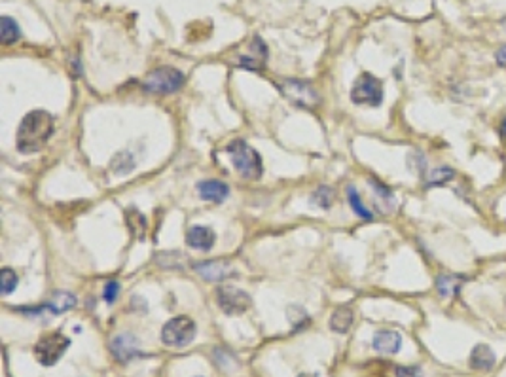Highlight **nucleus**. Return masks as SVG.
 Wrapping results in <instances>:
<instances>
[{
    "instance_id": "39448f33",
    "label": "nucleus",
    "mask_w": 506,
    "mask_h": 377,
    "mask_svg": "<svg viewBox=\"0 0 506 377\" xmlns=\"http://www.w3.org/2000/svg\"><path fill=\"white\" fill-rule=\"evenodd\" d=\"M70 340L61 332H49V334L42 335L40 340L35 345V356L36 360L42 366H54L59 362V358L65 355V351L69 349Z\"/></svg>"
},
{
    "instance_id": "dca6fc26",
    "label": "nucleus",
    "mask_w": 506,
    "mask_h": 377,
    "mask_svg": "<svg viewBox=\"0 0 506 377\" xmlns=\"http://www.w3.org/2000/svg\"><path fill=\"white\" fill-rule=\"evenodd\" d=\"M48 311H51L54 315H61L67 313L69 309H72L76 305V296H72L70 292H56L51 296V300L48 303H44Z\"/></svg>"
},
{
    "instance_id": "f8f14e48",
    "label": "nucleus",
    "mask_w": 506,
    "mask_h": 377,
    "mask_svg": "<svg viewBox=\"0 0 506 377\" xmlns=\"http://www.w3.org/2000/svg\"><path fill=\"white\" fill-rule=\"evenodd\" d=\"M372 345L377 353L383 355H395L402 347V335L393 330H380L372 340Z\"/></svg>"
},
{
    "instance_id": "f3484780",
    "label": "nucleus",
    "mask_w": 506,
    "mask_h": 377,
    "mask_svg": "<svg viewBox=\"0 0 506 377\" xmlns=\"http://www.w3.org/2000/svg\"><path fill=\"white\" fill-rule=\"evenodd\" d=\"M353 324V309L351 308H340L336 309L330 317V328L334 332H340V334H345L351 328Z\"/></svg>"
},
{
    "instance_id": "4be33fe9",
    "label": "nucleus",
    "mask_w": 506,
    "mask_h": 377,
    "mask_svg": "<svg viewBox=\"0 0 506 377\" xmlns=\"http://www.w3.org/2000/svg\"><path fill=\"white\" fill-rule=\"evenodd\" d=\"M15 287H17V275L10 267H4L2 273H0V288H2V294L4 296L12 294L15 290Z\"/></svg>"
},
{
    "instance_id": "7ed1b4c3",
    "label": "nucleus",
    "mask_w": 506,
    "mask_h": 377,
    "mask_svg": "<svg viewBox=\"0 0 506 377\" xmlns=\"http://www.w3.org/2000/svg\"><path fill=\"white\" fill-rule=\"evenodd\" d=\"M195 322L190 317H174L169 322H165V326L161 330V340L165 345L173 347V349H182L188 347L190 343L194 342L195 337Z\"/></svg>"
},
{
    "instance_id": "f03ea898",
    "label": "nucleus",
    "mask_w": 506,
    "mask_h": 377,
    "mask_svg": "<svg viewBox=\"0 0 506 377\" xmlns=\"http://www.w3.org/2000/svg\"><path fill=\"white\" fill-rule=\"evenodd\" d=\"M226 152L231 158V163H234L236 171L243 178H247V181H258L262 176V158L245 140H234L231 144H228Z\"/></svg>"
},
{
    "instance_id": "aec40b11",
    "label": "nucleus",
    "mask_w": 506,
    "mask_h": 377,
    "mask_svg": "<svg viewBox=\"0 0 506 377\" xmlns=\"http://www.w3.org/2000/svg\"><path fill=\"white\" fill-rule=\"evenodd\" d=\"M347 197H349V205H351V209L359 215L361 218H364V220H372V212L362 205L361 201V196H359V192L353 188V186H349L347 188Z\"/></svg>"
},
{
    "instance_id": "cd10ccee",
    "label": "nucleus",
    "mask_w": 506,
    "mask_h": 377,
    "mask_svg": "<svg viewBox=\"0 0 506 377\" xmlns=\"http://www.w3.org/2000/svg\"><path fill=\"white\" fill-rule=\"evenodd\" d=\"M503 135H505V139H506V119L503 122Z\"/></svg>"
},
{
    "instance_id": "423d86ee",
    "label": "nucleus",
    "mask_w": 506,
    "mask_h": 377,
    "mask_svg": "<svg viewBox=\"0 0 506 377\" xmlns=\"http://www.w3.org/2000/svg\"><path fill=\"white\" fill-rule=\"evenodd\" d=\"M351 99L354 105H366V106H380L383 103V84L382 80H377L372 74H361L354 82L353 90H351Z\"/></svg>"
},
{
    "instance_id": "a878e982",
    "label": "nucleus",
    "mask_w": 506,
    "mask_h": 377,
    "mask_svg": "<svg viewBox=\"0 0 506 377\" xmlns=\"http://www.w3.org/2000/svg\"><path fill=\"white\" fill-rule=\"evenodd\" d=\"M497 63H499L500 67H506V46L497 51Z\"/></svg>"
},
{
    "instance_id": "393cba45",
    "label": "nucleus",
    "mask_w": 506,
    "mask_h": 377,
    "mask_svg": "<svg viewBox=\"0 0 506 377\" xmlns=\"http://www.w3.org/2000/svg\"><path fill=\"white\" fill-rule=\"evenodd\" d=\"M395 377H419L417 368H396Z\"/></svg>"
},
{
    "instance_id": "6e6552de",
    "label": "nucleus",
    "mask_w": 506,
    "mask_h": 377,
    "mask_svg": "<svg viewBox=\"0 0 506 377\" xmlns=\"http://www.w3.org/2000/svg\"><path fill=\"white\" fill-rule=\"evenodd\" d=\"M216 301L226 315H241L250 308V296L241 288L220 287L216 290Z\"/></svg>"
},
{
    "instance_id": "c85d7f7f",
    "label": "nucleus",
    "mask_w": 506,
    "mask_h": 377,
    "mask_svg": "<svg viewBox=\"0 0 506 377\" xmlns=\"http://www.w3.org/2000/svg\"><path fill=\"white\" fill-rule=\"evenodd\" d=\"M197 377H202V376H197Z\"/></svg>"
},
{
    "instance_id": "ddd939ff",
    "label": "nucleus",
    "mask_w": 506,
    "mask_h": 377,
    "mask_svg": "<svg viewBox=\"0 0 506 377\" xmlns=\"http://www.w3.org/2000/svg\"><path fill=\"white\" fill-rule=\"evenodd\" d=\"M186 243L197 251H211L216 243V235L215 231L207 226H194L192 230L188 231Z\"/></svg>"
},
{
    "instance_id": "4468645a",
    "label": "nucleus",
    "mask_w": 506,
    "mask_h": 377,
    "mask_svg": "<svg viewBox=\"0 0 506 377\" xmlns=\"http://www.w3.org/2000/svg\"><path fill=\"white\" fill-rule=\"evenodd\" d=\"M197 190H199L202 199H205V201L222 203L229 196L228 184L220 181H203L197 184Z\"/></svg>"
},
{
    "instance_id": "9d476101",
    "label": "nucleus",
    "mask_w": 506,
    "mask_h": 377,
    "mask_svg": "<svg viewBox=\"0 0 506 377\" xmlns=\"http://www.w3.org/2000/svg\"><path fill=\"white\" fill-rule=\"evenodd\" d=\"M111 351L112 355L116 356V360L124 364L140 355L139 342L131 334H118L116 337H112Z\"/></svg>"
},
{
    "instance_id": "6ab92c4d",
    "label": "nucleus",
    "mask_w": 506,
    "mask_h": 377,
    "mask_svg": "<svg viewBox=\"0 0 506 377\" xmlns=\"http://www.w3.org/2000/svg\"><path fill=\"white\" fill-rule=\"evenodd\" d=\"M461 285H463V279H461V277H455V275H440L436 280L438 292L442 294L444 298L455 296V294L459 292Z\"/></svg>"
},
{
    "instance_id": "a211bd4d",
    "label": "nucleus",
    "mask_w": 506,
    "mask_h": 377,
    "mask_svg": "<svg viewBox=\"0 0 506 377\" xmlns=\"http://www.w3.org/2000/svg\"><path fill=\"white\" fill-rule=\"evenodd\" d=\"M0 35H2V42L6 44H15L19 40V27H17V23L15 19L12 17H8V15H2L0 17Z\"/></svg>"
},
{
    "instance_id": "f257e3e1",
    "label": "nucleus",
    "mask_w": 506,
    "mask_h": 377,
    "mask_svg": "<svg viewBox=\"0 0 506 377\" xmlns=\"http://www.w3.org/2000/svg\"><path fill=\"white\" fill-rule=\"evenodd\" d=\"M56 131V124L51 114L46 110L28 112L25 118L21 119L19 129H17V150L21 154H36L48 144L51 135Z\"/></svg>"
},
{
    "instance_id": "5701e85b",
    "label": "nucleus",
    "mask_w": 506,
    "mask_h": 377,
    "mask_svg": "<svg viewBox=\"0 0 506 377\" xmlns=\"http://www.w3.org/2000/svg\"><path fill=\"white\" fill-rule=\"evenodd\" d=\"M313 203H319L323 209H330V205H332V199H334V192L330 188H319L315 194H313Z\"/></svg>"
},
{
    "instance_id": "1a4fd4ad",
    "label": "nucleus",
    "mask_w": 506,
    "mask_h": 377,
    "mask_svg": "<svg viewBox=\"0 0 506 377\" xmlns=\"http://www.w3.org/2000/svg\"><path fill=\"white\" fill-rule=\"evenodd\" d=\"M195 271L202 275L205 280H226L229 277H234L236 275V267L231 266L229 262L226 260H211V262H202V264H197L195 266Z\"/></svg>"
},
{
    "instance_id": "b1692460",
    "label": "nucleus",
    "mask_w": 506,
    "mask_h": 377,
    "mask_svg": "<svg viewBox=\"0 0 506 377\" xmlns=\"http://www.w3.org/2000/svg\"><path fill=\"white\" fill-rule=\"evenodd\" d=\"M120 294V283L118 280H108L106 283V287H104V292H103V298L106 303H114L116 298H118Z\"/></svg>"
},
{
    "instance_id": "0eeeda50",
    "label": "nucleus",
    "mask_w": 506,
    "mask_h": 377,
    "mask_svg": "<svg viewBox=\"0 0 506 377\" xmlns=\"http://www.w3.org/2000/svg\"><path fill=\"white\" fill-rule=\"evenodd\" d=\"M279 91L283 93V97L286 101H291L294 105L313 110L315 106L319 105V93L315 91L311 84L302 82V80H284L279 84Z\"/></svg>"
},
{
    "instance_id": "20e7f679",
    "label": "nucleus",
    "mask_w": 506,
    "mask_h": 377,
    "mask_svg": "<svg viewBox=\"0 0 506 377\" xmlns=\"http://www.w3.org/2000/svg\"><path fill=\"white\" fill-rule=\"evenodd\" d=\"M182 84H184V74L181 70L173 69V67H160L145 78L142 87L148 93L167 95V93H174L181 90Z\"/></svg>"
},
{
    "instance_id": "bb28decb",
    "label": "nucleus",
    "mask_w": 506,
    "mask_h": 377,
    "mask_svg": "<svg viewBox=\"0 0 506 377\" xmlns=\"http://www.w3.org/2000/svg\"><path fill=\"white\" fill-rule=\"evenodd\" d=\"M300 377H319V376H317V374H302Z\"/></svg>"
},
{
    "instance_id": "2eb2a0df",
    "label": "nucleus",
    "mask_w": 506,
    "mask_h": 377,
    "mask_svg": "<svg viewBox=\"0 0 506 377\" xmlns=\"http://www.w3.org/2000/svg\"><path fill=\"white\" fill-rule=\"evenodd\" d=\"M497 362V356L493 353V349L489 345H484V343H480L476 345L471 353V366L474 370H480V371H489L495 366Z\"/></svg>"
},
{
    "instance_id": "412c9836",
    "label": "nucleus",
    "mask_w": 506,
    "mask_h": 377,
    "mask_svg": "<svg viewBox=\"0 0 506 377\" xmlns=\"http://www.w3.org/2000/svg\"><path fill=\"white\" fill-rule=\"evenodd\" d=\"M453 176H455L453 169L450 167L434 169V171L429 175V178H427V186H442L446 182H450Z\"/></svg>"
},
{
    "instance_id": "9b49d317",
    "label": "nucleus",
    "mask_w": 506,
    "mask_h": 377,
    "mask_svg": "<svg viewBox=\"0 0 506 377\" xmlns=\"http://www.w3.org/2000/svg\"><path fill=\"white\" fill-rule=\"evenodd\" d=\"M266 59H268V48L260 36H254L249 53L239 57V65L247 70H263Z\"/></svg>"
}]
</instances>
